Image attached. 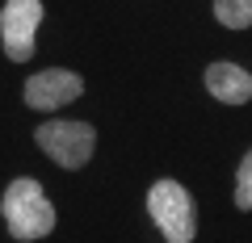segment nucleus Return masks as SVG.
I'll return each instance as SVG.
<instances>
[{"instance_id": "nucleus-1", "label": "nucleus", "mask_w": 252, "mask_h": 243, "mask_svg": "<svg viewBox=\"0 0 252 243\" xmlns=\"http://www.w3.org/2000/svg\"><path fill=\"white\" fill-rule=\"evenodd\" d=\"M0 214H4V226L13 231V239H42V235L55 231V206L42 197V185L30 176L13 180L4 197H0Z\"/></svg>"}, {"instance_id": "nucleus-2", "label": "nucleus", "mask_w": 252, "mask_h": 243, "mask_svg": "<svg viewBox=\"0 0 252 243\" xmlns=\"http://www.w3.org/2000/svg\"><path fill=\"white\" fill-rule=\"evenodd\" d=\"M147 210H152V222L164 231L168 243H189L198 231V218H193V197L181 189L177 180H156L152 193H147Z\"/></svg>"}, {"instance_id": "nucleus-3", "label": "nucleus", "mask_w": 252, "mask_h": 243, "mask_svg": "<svg viewBox=\"0 0 252 243\" xmlns=\"http://www.w3.org/2000/svg\"><path fill=\"white\" fill-rule=\"evenodd\" d=\"M34 138L59 168H84L93 155V143H97L89 122H42Z\"/></svg>"}, {"instance_id": "nucleus-4", "label": "nucleus", "mask_w": 252, "mask_h": 243, "mask_svg": "<svg viewBox=\"0 0 252 243\" xmlns=\"http://www.w3.org/2000/svg\"><path fill=\"white\" fill-rule=\"evenodd\" d=\"M42 26V0H4L0 9V42L13 63H26L34 54V34Z\"/></svg>"}, {"instance_id": "nucleus-5", "label": "nucleus", "mask_w": 252, "mask_h": 243, "mask_svg": "<svg viewBox=\"0 0 252 243\" xmlns=\"http://www.w3.org/2000/svg\"><path fill=\"white\" fill-rule=\"evenodd\" d=\"M84 92V80L76 72H63V67H51V72H38L26 80V105L30 109H59L67 101H76Z\"/></svg>"}, {"instance_id": "nucleus-6", "label": "nucleus", "mask_w": 252, "mask_h": 243, "mask_svg": "<svg viewBox=\"0 0 252 243\" xmlns=\"http://www.w3.org/2000/svg\"><path fill=\"white\" fill-rule=\"evenodd\" d=\"M206 88L223 105H244L252 97V76L244 67H235V63H210L206 67Z\"/></svg>"}, {"instance_id": "nucleus-7", "label": "nucleus", "mask_w": 252, "mask_h": 243, "mask_svg": "<svg viewBox=\"0 0 252 243\" xmlns=\"http://www.w3.org/2000/svg\"><path fill=\"white\" fill-rule=\"evenodd\" d=\"M215 17L227 29H248L252 26V0H215Z\"/></svg>"}, {"instance_id": "nucleus-8", "label": "nucleus", "mask_w": 252, "mask_h": 243, "mask_svg": "<svg viewBox=\"0 0 252 243\" xmlns=\"http://www.w3.org/2000/svg\"><path fill=\"white\" fill-rule=\"evenodd\" d=\"M235 206H240V210H252V151L244 155L240 172H235Z\"/></svg>"}]
</instances>
